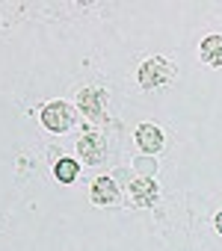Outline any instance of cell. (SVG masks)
Instances as JSON below:
<instances>
[{"instance_id": "6da1fadb", "label": "cell", "mask_w": 222, "mask_h": 251, "mask_svg": "<svg viewBox=\"0 0 222 251\" xmlns=\"http://www.w3.org/2000/svg\"><path fill=\"white\" fill-rule=\"evenodd\" d=\"M172 74H175V68H172L166 59L154 56V59H148V62L139 68V86H142V89H154V86H160V83H169Z\"/></svg>"}, {"instance_id": "7a4b0ae2", "label": "cell", "mask_w": 222, "mask_h": 251, "mask_svg": "<svg viewBox=\"0 0 222 251\" xmlns=\"http://www.w3.org/2000/svg\"><path fill=\"white\" fill-rule=\"evenodd\" d=\"M42 124H45L48 130H54V133L68 130V127H71V106H68L65 100H51V103L42 109Z\"/></svg>"}, {"instance_id": "3957f363", "label": "cell", "mask_w": 222, "mask_h": 251, "mask_svg": "<svg viewBox=\"0 0 222 251\" xmlns=\"http://www.w3.org/2000/svg\"><path fill=\"white\" fill-rule=\"evenodd\" d=\"M137 145L145 151V154H157L163 148V133L157 124H139V130H137Z\"/></svg>"}, {"instance_id": "277c9868", "label": "cell", "mask_w": 222, "mask_h": 251, "mask_svg": "<svg viewBox=\"0 0 222 251\" xmlns=\"http://www.w3.org/2000/svg\"><path fill=\"white\" fill-rule=\"evenodd\" d=\"M119 198V186L116 180H110V177H98L92 183V201L95 204H113Z\"/></svg>"}, {"instance_id": "5b68a950", "label": "cell", "mask_w": 222, "mask_h": 251, "mask_svg": "<svg viewBox=\"0 0 222 251\" xmlns=\"http://www.w3.org/2000/svg\"><path fill=\"white\" fill-rule=\"evenodd\" d=\"M131 195H134L137 207H151L157 201V186L151 180H134L131 183Z\"/></svg>"}, {"instance_id": "8992f818", "label": "cell", "mask_w": 222, "mask_h": 251, "mask_svg": "<svg viewBox=\"0 0 222 251\" xmlns=\"http://www.w3.org/2000/svg\"><path fill=\"white\" fill-rule=\"evenodd\" d=\"M201 62L204 65H222V36H207L201 42Z\"/></svg>"}, {"instance_id": "52a82bcc", "label": "cell", "mask_w": 222, "mask_h": 251, "mask_svg": "<svg viewBox=\"0 0 222 251\" xmlns=\"http://www.w3.org/2000/svg\"><path fill=\"white\" fill-rule=\"evenodd\" d=\"M77 151H80V157L89 160V163H101V160H104V142H101L98 136H83L80 145H77Z\"/></svg>"}, {"instance_id": "ba28073f", "label": "cell", "mask_w": 222, "mask_h": 251, "mask_svg": "<svg viewBox=\"0 0 222 251\" xmlns=\"http://www.w3.org/2000/svg\"><path fill=\"white\" fill-rule=\"evenodd\" d=\"M54 175H56V180L71 183V180L77 177V163H74V160H59L56 169H54Z\"/></svg>"}, {"instance_id": "9c48e42d", "label": "cell", "mask_w": 222, "mask_h": 251, "mask_svg": "<svg viewBox=\"0 0 222 251\" xmlns=\"http://www.w3.org/2000/svg\"><path fill=\"white\" fill-rule=\"evenodd\" d=\"M80 106H83V112L86 115H95L98 109H101V92H80Z\"/></svg>"}, {"instance_id": "30bf717a", "label": "cell", "mask_w": 222, "mask_h": 251, "mask_svg": "<svg viewBox=\"0 0 222 251\" xmlns=\"http://www.w3.org/2000/svg\"><path fill=\"white\" fill-rule=\"evenodd\" d=\"M213 225H216V230L222 233V213H216V219H213Z\"/></svg>"}]
</instances>
